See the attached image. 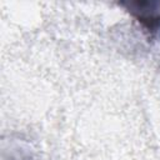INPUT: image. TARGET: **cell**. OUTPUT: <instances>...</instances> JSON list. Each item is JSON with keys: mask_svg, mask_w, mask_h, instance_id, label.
I'll return each mask as SVG.
<instances>
[{"mask_svg": "<svg viewBox=\"0 0 160 160\" xmlns=\"http://www.w3.org/2000/svg\"><path fill=\"white\" fill-rule=\"evenodd\" d=\"M120 5L140 22L150 36L160 31V1H130Z\"/></svg>", "mask_w": 160, "mask_h": 160, "instance_id": "6da1fadb", "label": "cell"}]
</instances>
